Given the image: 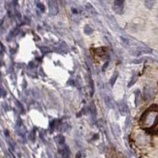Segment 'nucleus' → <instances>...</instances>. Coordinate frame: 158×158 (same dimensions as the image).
<instances>
[{"label": "nucleus", "instance_id": "13", "mask_svg": "<svg viewBox=\"0 0 158 158\" xmlns=\"http://www.w3.org/2000/svg\"><path fill=\"white\" fill-rule=\"evenodd\" d=\"M129 124H130V118L127 117L126 119V127H129Z\"/></svg>", "mask_w": 158, "mask_h": 158}, {"label": "nucleus", "instance_id": "8", "mask_svg": "<svg viewBox=\"0 0 158 158\" xmlns=\"http://www.w3.org/2000/svg\"><path fill=\"white\" fill-rule=\"evenodd\" d=\"M155 4V0H146L145 1V5H146V7L148 9H151L153 7Z\"/></svg>", "mask_w": 158, "mask_h": 158}, {"label": "nucleus", "instance_id": "4", "mask_svg": "<svg viewBox=\"0 0 158 158\" xmlns=\"http://www.w3.org/2000/svg\"><path fill=\"white\" fill-rule=\"evenodd\" d=\"M49 7H50V13L52 15H56L59 12V7L56 0H49Z\"/></svg>", "mask_w": 158, "mask_h": 158}, {"label": "nucleus", "instance_id": "7", "mask_svg": "<svg viewBox=\"0 0 158 158\" xmlns=\"http://www.w3.org/2000/svg\"><path fill=\"white\" fill-rule=\"evenodd\" d=\"M112 131H113L114 134H115V135H117V136L121 135L120 127H119L118 125H117V124H114V125H112Z\"/></svg>", "mask_w": 158, "mask_h": 158}, {"label": "nucleus", "instance_id": "10", "mask_svg": "<svg viewBox=\"0 0 158 158\" xmlns=\"http://www.w3.org/2000/svg\"><path fill=\"white\" fill-rule=\"evenodd\" d=\"M93 29L90 27L89 25H85V27L84 29V32L85 33H86V34H91L92 32H93Z\"/></svg>", "mask_w": 158, "mask_h": 158}, {"label": "nucleus", "instance_id": "11", "mask_svg": "<svg viewBox=\"0 0 158 158\" xmlns=\"http://www.w3.org/2000/svg\"><path fill=\"white\" fill-rule=\"evenodd\" d=\"M86 10L89 13H90V14H94V13L96 12L95 10L94 9V7H93V6L89 3L86 4Z\"/></svg>", "mask_w": 158, "mask_h": 158}, {"label": "nucleus", "instance_id": "9", "mask_svg": "<svg viewBox=\"0 0 158 158\" xmlns=\"http://www.w3.org/2000/svg\"><path fill=\"white\" fill-rule=\"evenodd\" d=\"M117 77H118V73L115 72V74L112 75V77H111V80H110V84H111V86H113V85L115 84V81H116V79H117Z\"/></svg>", "mask_w": 158, "mask_h": 158}, {"label": "nucleus", "instance_id": "1", "mask_svg": "<svg viewBox=\"0 0 158 158\" xmlns=\"http://www.w3.org/2000/svg\"><path fill=\"white\" fill-rule=\"evenodd\" d=\"M142 125L146 128L154 127L158 123V110L150 109L144 114L141 119Z\"/></svg>", "mask_w": 158, "mask_h": 158}, {"label": "nucleus", "instance_id": "3", "mask_svg": "<svg viewBox=\"0 0 158 158\" xmlns=\"http://www.w3.org/2000/svg\"><path fill=\"white\" fill-rule=\"evenodd\" d=\"M113 10L116 14H121L123 10V0H115Z\"/></svg>", "mask_w": 158, "mask_h": 158}, {"label": "nucleus", "instance_id": "12", "mask_svg": "<svg viewBox=\"0 0 158 158\" xmlns=\"http://www.w3.org/2000/svg\"><path fill=\"white\" fill-rule=\"evenodd\" d=\"M121 41H122V43L124 45H127L128 44V40L127 39H125V38H121Z\"/></svg>", "mask_w": 158, "mask_h": 158}, {"label": "nucleus", "instance_id": "5", "mask_svg": "<svg viewBox=\"0 0 158 158\" xmlns=\"http://www.w3.org/2000/svg\"><path fill=\"white\" fill-rule=\"evenodd\" d=\"M119 111H120V114L122 115H125L127 114V104L124 102H122L119 104Z\"/></svg>", "mask_w": 158, "mask_h": 158}, {"label": "nucleus", "instance_id": "6", "mask_svg": "<svg viewBox=\"0 0 158 158\" xmlns=\"http://www.w3.org/2000/svg\"><path fill=\"white\" fill-rule=\"evenodd\" d=\"M105 103H106V105L110 108H114V102L112 101V99L110 98L109 97L107 96L105 97Z\"/></svg>", "mask_w": 158, "mask_h": 158}, {"label": "nucleus", "instance_id": "2", "mask_svg": "<svg viewBox=\"0 0 158 158\" xmlns=\"http://www.w3.org/2000/svg\"><path fill=\"white\" fill-rule=\"evenodd\" d=\"M143 95L144 97H145V98H146V100H148V101L152 100L155 96L154 89L152 86H150V85H146V86L144 88Z\"/></svg>", "mask_w": 158, "mask_h": 158}]
</instances>
